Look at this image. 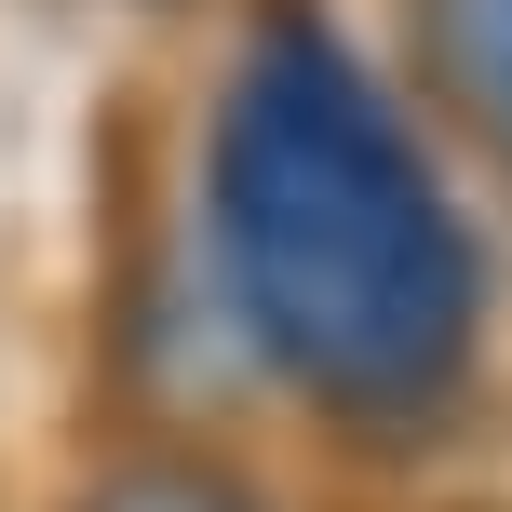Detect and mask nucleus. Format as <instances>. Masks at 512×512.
<instances>
[{
    "instance_id": "nucleus-3",
    "label": "nucleus",
    "mask_w": 512,
    "mask_h": 512,
    "mask_svg": "<svg viewBox=\"0 0 512 512\" xmlns=\"http://www.w3.org/2000/svg\"><path fill=\"white\" fill-rule=\"evenodd\" d=\"M81 512H256V486H230V472H203V459H135Z\"/></svg>"
},
{
    "instance_id": "nucleus-2",
    "label": "nucleus",
    "mask_w": 512,
    "mask_h": 512,
    "mask_svg": "<svg viewBox=\"0 0 512 512\" xmlns=\"http://www.w3.org/2000/svg\"><path fill=\"white\" fill-rule=\"evenodd\" d=\"M405 68L512 162V0H405Z\"/></svg>"
},
{
    "instance_id": "nucleus-1",
    "label": "nucleus",
    "mask_w": 512,
    "mask_h": 512,
    "mask_svg": "<svg viewBox=\"0 0 512 512\" xmlns=\"http://www.w3.org/2000/svg\"><path fill=\"white\" fill-rule=\"evenodd\" d=\"M203 256L256 364L351 418L432 405L486 324V256L432 149L310 0L256 14L203 122Z\"/></svg>"
}]
</instances>
